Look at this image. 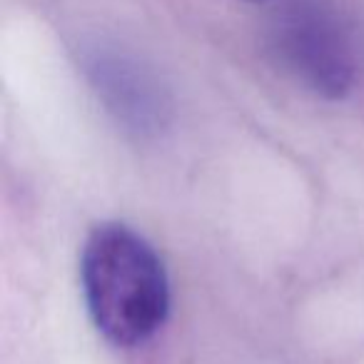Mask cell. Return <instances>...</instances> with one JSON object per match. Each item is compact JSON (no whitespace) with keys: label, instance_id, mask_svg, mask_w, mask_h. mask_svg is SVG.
<instances>
[{"label":"cell","instance_id":"7a4b0ae2","mask_svg":"<svg viewBox=\"0 0 364 364\" xmlns=\"http://www.w3.org/2000/svg\"><path fill=\"white\" fill-rule=\"evenodd\" d=\"M272 46L297 80L322 97H342L357 77V46L332 0H284L272 21Z\"/></svg>","mask_w":364,"mask_h":364},{"label":"cell","instance_id":"3957f363","mask_svg":"<svg viewBox=\"0 0 364 364\" xmlns=\"http://www.w3.org/2000/svg\"><path fill=\"white\" fill-rule=\"evenodd\" d=\"M87 75L107 110L130 130L152 132L165 122V95L157 80L132 58L115 50H92Z\"/></svg>","mask_w":364,"mask_h":364},{"label":"cell","instance_id":"6da1fadb","mask_svg":"<svg viewBox=\"0 0 364 364\" xmlns=\"http://www.w3.org/2000/svg\"><path fill=\"white\" fill-rule=\"evenodd\" d=\"M80 284L92 324L115 347H140L167 322L165 264L127 225L102 223L90 230L80 255Z\"/></svg>","mask_w":364,"mask_h":364}]
</instances>
